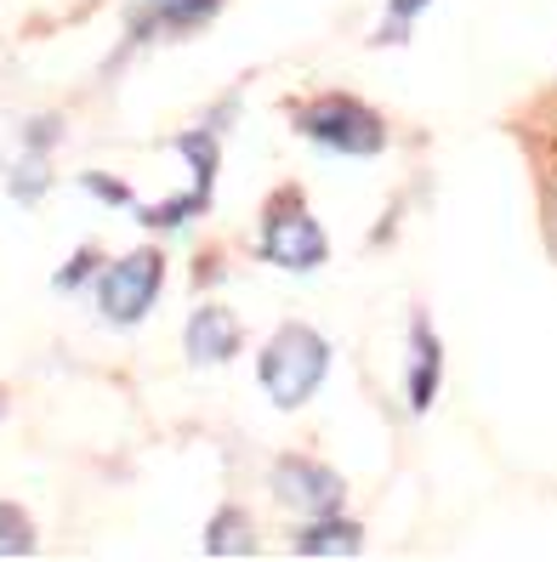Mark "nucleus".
<instances>
[{"mask_svg":"<svg viewBox=\"0 0 557 562\" xmlns=\"http://www.w3.org/2000/svg\"><path fill=\"white\" fill-rule=\"evenodd\" d=\"M444 392V341L427 313H410V370H404V398H410V415H427Z\"/></svg>","mask_w":557,"mask_h":562,"instance_id":"obj_7","label":"nucleus"},{"mask_svg":"<svg viewBox=\"0 0 557 562\" xmlns=\"http://www.w3.org/2000/svg\"><path fill=\"white\" fill-rule=\"evenodd\" d=\"M256 261H268L279 273H313L331 261V234L319 227V216L308 211L302 188H279L261 205V227H256Z\"/></svg>","mask_w":557,"mask_h":562,"instance_id":"obj_3","label":"nucleus"},{"mask_svg":"<svg viewBox=\"0 0 557 562\" xmlns=\"http://www.w3.org/2000/svg\"><path fill=\"white\" fill-rule=\"evenodd\" d=\"M63 114H35V120H23V148L29 154H52L57 143H63Z\"/></svg>","mask_w":557,"mask_h":562,"instance_id":"obj_17","label":"nucleus"},{"mask_svg":"<svg viewBox=\"0 0 557 562\" xmlns=\"http://www.w3.org/2000/svg\"><path fill=\"white\" fill-rule=\"evenodd\" d=\"M0 415H7V398H0Z\"/></svg>","mask_w":557,"mask_h":562,"instance_id":"obj_19","label":"nucleus"},{"mask_svg":"<svg viewBox=\"0 0 557 562\" xmlns=\"http://www.w3.org/2000/svg\"><path fill=\"white\" fill-rule=\"evenodd\" d=\"M290 125H297V137H308L331 159H376V154H387V120L365 103V97H347V91H324V97H313V103H297L290 109Z\"/></svg>","mask_w":557,"mask_h":562,"instance_id":"obj_2","label":"nucleus"},{"mask_svg":"<svg viewBox=\"0 0 557 562\" xmlns=\"http://www.w3.org/2000/svg\"><path fill=\"white\" fill-rule=\"evenodd\" d=\"M433 0H387V12H381V23H376V35H370V46H404L410 35H415V18L427 12Z\"/></svg>","mask_w":557,"mask_h":562,"instance_id":"obj_15","label":"nucleus"},{"mask_svg":"<svg viewBox=\"0 0 557 562\" xmlns=\"http://www.w3.org/2000/svg\"><path fill=\"white\" fill-rule=\"evenodd\" d=\"M177 154H182V165H188V193L211 211V205H216V177H222V131H216V125L177 131Z\"/></svg>","mask_w":557,"mask_h":562,"instance_id":"obj_10","label":"nucleus"},{"mask_svg":"<svg viewBox=\"0 0 557 562\" xmlns=\"http://www.w3.org/2000/svg\"><path fill=\"white\" fill-rule=\"evenodd\" d=\"M324 375H331V341H324L313 324H302V318H285L268 336V347H261V358H256L261 398H268L274 409H285V415H297L302 404H313Z\"/></svg>","mask_w":557,"mask_h":562,"instance_id":"obj_1","label":"nucleus"},{"mask_svg":"<svg viewBox=\"0 0 557 562\" xmlns=\"http://www.w3.org/2000/svg\"><path fill=\"white\" fill-rule=\"evenodd\" d=\"M41 546V528L18 501H0V557H29Z\"/></svg>","mask_w":557,"mask_h":562,"instance_id":"obj_14","label":"nucleus"},{"mask_svg":"<svg viewBox=\"0 0 557 562\" xmlns=\"http://www.w3.org/2000/svg\"><path fill=\"white\" fill-rule=\"evenodd\" d=\"M552 227H557V182H552Z\"/></svg>","mask_w":557,"mask_h":562,"instance_id":"obj_18","label":"nucleus"},{"mask_svg":"<svg viewBox=\"0 0 557 562\" xmlns=\"http://www.w3.org/2000/svg\"><path fill=\"white\" fill-rule=\"evenodd\" d=\"M109 268V256L103 250H97V245H80L69 261H63V268L52 273V290L57 295H75V290H91L97 284V273H103Z\"/></svg>","mask_w":557,"mask_h":562,"instance_id":"obj_13","label":"nucleus"},{"mask_svg":"<svg viewBox=\"0 0 557 562\" xmlns=\"http://www.w3.org/2000/svg\"><path fill=\"white\" fill-rule=\"evenodd\" d=\"M80 193H91L97 205H109V211H131L137 216V188H131L125 177H114V171H80Z\"/></svg>","mask_w":557,"mask_h":562,"instance_id":"obj_16","label":"nucleus"},{"mask_svg":"<svg viewBox=\"0 0 557 562\" xmlns=\"http://www.w3.org/2000/svg\"><path fill=\"white\" fill-rule=\"evenodd\" d=\"M205 551L211 557H250L256 551V528L239 506H222L211 522H205Z\"/></svg>","mask_w":557,"mask_h":562,"instance_id":"obj_11","label":"nucleus"},{"mask_svg":"<svg viewBox=\"0 0 557 562\" xmlns=\"http://www.w3.org/2000/svg\"><path fill=\"white\" fill-rule=\"evenodd\" d=\"M46 188H52V154H29L23 148V159L7 171V193H12L23 211H35L46 200Z\"/></svg>","mask_w":557,"mask_h":562,"instance_id":"obj_12","label":"nucleus"},{"mask_svg":"<svg viewBox=\"0 0 557 562\" xmlns=\"http://www.w3.org/2000/svg\"><path fill=\"white\" fill-rule=\"evenodd\" d=\"M182 352L193 370H222L245 352V324L227 302H200L188 313V329H182Z\"/></svg>","mask_w":557,"mask_h":562,"instance_id":"obj_6","label":"nucleus"},{"mask_svg":"<svg viewBox=\"0 0 557 562\" xmlns=\"http://www.w3.org/2000/svg\"><path fill=\"white\" fill-rule=\"evenodd\" d=\"M290 551L302 557H358L365 551V522L342 512H324V517H308L297 535H290Z\"/></svg>","mask_w":557,"mask_h":562,"instance_id":"obj_9","label":"nucleus"},{"mask_svg":"<svg viewBox=\"0 0 557 562\" xmlns=\"http://www.w3.org/2000/svg\"><path fill=\"white\" fill-rule=\"evenodd\" d=\"M268 483H274V501L290 517H324V512H342L347 506V477L331 472L313 454H279Z\"/></svg>","mask_w":557,"mask_h":562,"instance_id":"obj_5","label":"nucleus"},{"mask_svg":"<svg viewBox=\"0 0 557 562\" xmlns=\"http://www.w3.org/2000/svg\"><path fill=\"white\" fill-rule=\"evenodd\" d=\"M222 12V0H137L125 29V46H148L159 35H193Z\"/></svg>","mask_w":557,"mask_h":562,"instance_id":"obj_8","label":"nucleus"},{"mask_svg":"<svg viewBox=\"0 0 557 562\" xmlns=\"http://www.w3.org/2000/svg\"><path fill=\"white\" fill-rule=\"evenodd\" d=\"M159 290H166V245H137L125 250L120 261H109L97 273L91 295H97V313L114 329H137L154 307H159Z\"/></svg>","mask_w":557,"mask_h":562,"instance_id":"obj_4","label":"nucleus"}]
</instances>
